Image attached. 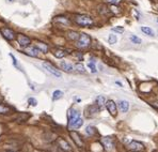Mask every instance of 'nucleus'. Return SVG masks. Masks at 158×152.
Masks as SVG:
<instances>
[{
  "instance_id": "a878e982",
  "label": "nucleus",
  "mask_w": 158,
  "mask_h": 152,
  "mask_svg": "<svg viewBox=\"0 0 158 152\" xmlns=\"http://www.w3.org/2000/svg\"><path fill=\"white\" fill-rule=\"evenodd\" d=\"M121 1H122V0H106L107 3H110V4H112V6H118L119 3H121Z\"/></svg>"
},
{
  "instance_id": "6ab92c4d",
  "label": "nucleus",
  "mask_w": 158,
  "mask_h": 152,
  "mask_svg": "<svg viewBox=\"0 0 158 152\" xmlns=\"http://www.w3.org/2000/svg\"><path fill=\"white\" fill-rule=\"evenodd\" d=\"M66 52L63 50H56L55 52H53V55H55V57H57V58H63L64 56H66Z\"/></svg>"
},
{
  "instance_id": "ddd939ff",
  "label": "nucleus",
  "mask_w": 158,
  "mask_h": 152,
  "mask_svg": "<svg viewBox=\"0 0 158 152\" xmlns=\"http://www.w3.org/2000/svg\"><path fill=\"white\" fill-rule=\"evenodd\" d=\"M60 67H61V69L62 70H64L65 72H73L74 71V67L70 63H68V62H65V61H62L61 63H60Z\"/></svg>"
},
{
  "instance_id": "f257e3e1",
  "label": "nucleus",
  "mask_w": 158,
  "mask_h": 152,
  "mask_svg": "<svg viewBox=\"0 0 158 152\" xmlns=\"http://www.w3.org/2000/svg\"><path fill=\"white\" fill-rule=\"evenodd\" d=\"M83 124V120L77 110L70 109L68 113V127L70 129H79Z\"/></svg>"
},
{
  "instance_id": "9b49d317",
  "label": "nucleus",
  "mask_w": 158,
  "mask_h": 152,
  "mask_svg": "<svg viewBox=\"0 0 158 152\" xmlns=\"http://www.w3.org/2000/svg\"><path fill=\"white\" fill-rule=\"evenodd\" d=\"M118 106H119V109L121 113H127L128 109H129V103L127 102V101H120L118 103Z\"/></svg>"
},
{
  "instance_id": "a211bd4d",
  "label": "nucleus",
  "mask_w": 158,
  "mask_h": 152,
  "mask_svg": "<svg viewBox=\"0 0 158 152\" xmlns=\"http://www.w3.org/2000/svg\"><path fill=\"white\" fill-rule=\"evenodd\" d=\"M104 104H106V100H105V98L104 96H97L96 98V105L102 109L103 108V105Z\"/></svg>"
},
{
  "instance_id": "f8f14e48",
  "label": "nucleus",
  "mask_w": 158,
  "mask_h": 152,
  "mask_svg": "<svg viewBox=\"0 0 158 152\" xmlns=\"http://www.w3.org/2000/svg\"><path fill=\"white\" fill-rule=\"evenodd\" d=\"M70 136H72V138L74 139V142H76V145H77L78 147H82V146H83V142L81 140L80 136H79L76 132H70Z\"/></svg>"
},
{
  "instance_id": "39448f33",
  "label": "nucleus",
  "mask_w": 158,
  "mask_h": 152,
  "mask_svg": "<svg viewBox=\"0 0 158 152\" xmlns=\"http://www.w3.org/2000/svg\"><path fill=\"white\" fill-rule=\"evenodd\" d=\"M128 149L129 150H131V151H133V152H142L143 151V149H144V147H143V145L141 144V142H135V140H133V142H130L129 144H128Z\"/></svg>"
},
{
  "instance_id": "f3484780",
  "label": "nucleus",
  "mask_w": 158,
  "mask_h": 152,
  "mask_svg": "<svg viewBox=\"0 0 158 152\" xmlns=\"http://www.w3.org/2000/svg\"><path fill=\"white\" fill-rule=\"evenodd\" d=\"M79 36L80 34H78L76 31H68L67 32V38L70 40H72V41H77L78 39H79Z\"/></svg>"
},
{
  "instance_id": "f03ea898",
  "label": "nucleus",
  "mask_w": 158,
  "mask_h": 152,
  "mask_svg": "<svg viewBox=\"0 0 158 152\" xmlns=\"http://www.w3.org/2000/svg\"><path fill=\"white\" fill-rule=\"evenodd\" d=\"M75 21L76 24H78L79 26H91L93 24V19L88 15H77L75 17Z\"/></svg>"
},
{
  "instance_id": "dca6fc26",
  "label": "nucleus",
  "mask_w": 158,
  "mask_h": 152,
  "mask_svg": "<svg viewBox=\"0 0 158 152\" xmlns=\"http://www.w3.org/2000/svg\"><path fill=\"white\" fill-rule=\"evenodd\" d=\"M35 46H36V48H38L40 52H42V53H47V52H48V46H47V44H45V43L38 42Z\"/></svg>"
},
{
  "instance_id": "cd10ccee",
  "label": "nucleus",
  "mask_w": 158,
  "mask_h": 152,
  "mask_svg": "<svg viewBox=\"0 0 158 152\" xmlns=\"http://www.w3.org/2000/svg\"><path fill=\"white\" fill-rule=\"evenodd\" d=\"M85 132H87V134L89 135H93L94 134V127H87V130H85Z\"/></svg>"
},
{
  "instance_id": "aec40b11",
  "label": "nucleus",
  "mask_w": 158,
  "mask_h": 152,
  "mask_svg": "<svg viewBox=\"0 0 158 152\" xmlns=\"http://www.w3.org/2000/svg\"><path fill=\"white\" fill-rule=\"evenodd\" d=\"M116 41H118V38H116V34H113V33H110L108 36V43L109 44H116Z\"/></svg>"
},
{
  "instance_id": "393cba45",
  "label": "nucleus",
  "mask_w": 158,
  "mask_h": 152,
  "mask_svg": "<svg viewBox=\"0 0 158 152\" xmlns=\"http://www.w3.org/2000/svg\"><path fill=\"white\" fill-rule=\"evenodd\" d=\"M113 32H116V33H123L124 32V27H121V26H118V27H114L112 28Z\"/></svg>"
},
{
  "instance_id": "423d86ee",
  "label": "nucleus",
  "mask_w": 158,
  "mask_h": 152,
  "mask_svg": "<svg viewBox=\"0 0 158 152\" xmlns=\"http://www.w3.org/2000/svg\"><path fill=\"white\" fill-rule=\"evenodd\" d=\"M1 33H2V36L7 40H9V41H13V40L16 38V34H15V32L13 31L12 29L1 28Z\"/></svg>"
},
{
  "instance_id": "2eb2a0df",
  "label": "nucleus",
  "mask_w": 158,
  "mask_h": 152,
  "mask_svg": "<svg viewBox=\"0 0 158 152\" xmlns=\"http://www.w3.org/2000/svg\"><path fill=\"white\" fill-rule=\"evenodd\" d=\"M141 31L143 32V33H145V34L150 36H155L154 30H153L152 28H150V27H146V26H142V27H141Z\"/></svg>"
},
{
  "instance_id": "c85d7f7f",
  "label": "nucleus",
  "mask_w": 158,
  "mask_h": 152,
  "mask_svg": "<svg viewBox=\"0 0 158 152\" xmlns=\"http://www.w3.org/2000/svg\"><path fill=\"white\" fill-rule=\"evenodd\" d=\"M28 103L31 105V106H36V104H38V102H36V100L33 99V98H30V99L28 100Z\"/></svg>"
},
{
  "instance_id": "20e7f679",
  "label": "nucleus",
  "mask_w": 158,
  "mask_h": 152,
  "mask_svg": "<svg viewBox=\"0 0 158 152\" xmlns=\"http://www.w3.org/2000/svg\"><path fill=\"white\" fill-rule=\"evenodd\" d=\"M43 67H44V69H45L46 71L49 72L51 75L56 76V77H61V73L50 63H48V62H44V63H43Z\"/></svg>"
},
{
  "instance_id": "412c9836",
  "label": "nucleus",
  "mask_w": 158,
  "mask_h": 152,
  "mask_svg": "<svg viewBox=\"0 0 158 152\" xmlns=\"http://www.w3.org/2000/svg\"><path fill=\"white\" fill-rule=\"evenodd\" d=\"M62 96H63V92L60 91V90H56L53 94V100H55V101H56V100H59L62 98Z\"/></svg>"
},
{
  "instance_id": "7c9ffc66",
  "label": "nucleus",
  "mask_w": 158,
  "mask_h": 152,
  "mask_svg": "<svg viewBox=\"0 0 158 152\" xmlns=\"http://www.w3.org/2000/svg\"><path fill=\"white\" fill-rule=\"evenodd\" d=\"M155 21H156V23H158V18H156V19H155Z\"/></svg>"
},
{
  "instance_id": "b1692460",
  "label": "nucleus",
  "mask_w": 158,
  "mask_h": 152,
  "mask_svg": "<svg viewBox=\"0 0 158 152\" xmlns=\"http://www.w3.org/2000/svg\"><path fill=\"white\" fill-rule=\"evenodd\" d=\"M88 67H89V69L91 70V72L92 73H96V67H95V63L92 61V62H89V64H88Z\"/></svg>"
},
{
  "instance_id": "6e6552de",
  "label": "nucleus",
  "mask_w": 158,
  "mask_h": 152,
  "mask_svg": "<svg viewBox=\"0 0 158 152\" xmlns=\"http://www.w3.org/2000/svg\"><path fill=\"white\" fill-rule=\"evenodd\" d=\"M17 41H18V44L21 46V47H28L30 45V39L28 36H25V34H17Z\"/></svg>"
},
{
  "instance_id": "1a4fd4ad",
  "label": "nucleus",
  "mask_w": 158,
  "mask_h": 152,
  "mask_svg": "<svg viewBox=\"0 0 158 152\" xmlns=\"http://www.w3.org/2000/svg\"><path fill=\"white\" fill-rule=\"evenodd\" d=\"M102 144H103V146H104V148H105L106 150H108V151L112 150L113 147H114L112 138H110V137H103L102 138Z\"/></svg>"
},
{
  "instance_id": "0eeeda50",
  "label": "nucleus",
  "mask_w": 158,
  "mask_h": 152,
  "mask_svg": "<svg viewBox=\"0 0 158 152\" xmlns=\"http://www.w3.org/2000/svg\"><path fill=\"white\" fill-rule=\"evenodd\" d=\"M106 107H107V109L108 111L110 113V115L113 117L116 116V102L112 101V100H108V101H106Z\"/></svg>"
},
{
  "instance_id": "7ed1b4c3",
  "label": "nucleus",
  "mask_w": 158,
  "mask_h": 152,
  "mask_svg": "<svg viewBox=\"0 0 158 152\" xmlns=\"http://www.w3.org/2000/svg\"><path fill=\"white\" fill-rule=\"evenodd\" d=\"M90 43H91V38L85 33H81L79 36V39L77 40L76 45L79 48H85V47H88L90 45Z\"/></svg>"
},
{
  "instance_id": "bb28decb",
  "label": "nucleus",
  "mask_w": 158,
  "mask_h": 152,
  "mask_svg": "<svg viewBox=\"0 0 158 152\" xmlns=\"http://www.w3.org/2000/svg\"><path fill=\"white\" fill-rule=\"evenodd\" d=\"M11 56V58H12V60H13V64H14V67H18L19 70H21V67H19V64H18V62H17V60H16V58H15L13 55H10Z\"/></svg>"
},
{
  "instance_id": "4be33fe9",
  "label": "nucleus",
  "mask_w": 158,
  "mask_h": 152,
  "mask_svg": "<svg viewBox=\"0 0 158 152\" xmlns=\"http://www.w3.org/2000/svg\"><path fill=\"white\" fill-rule=\"evenodd\" d=\"M129 40L133 44H140L141 43V39L140 38H138L137 36H135V34H130L129 36Z\"/></svg>"
},
{
  "instance_id": "9d476101",
  "label": "nucleus",
  "mask_w": 158,
  "mask_h": 152,
  "mask_svg": "<svg viewBox=\"0 0 158 152\" xmlns=\"http://www.w3.org/2000/svg\"><path fill=\"white\" fill-rule=\"evenodd\" d=\"M39 53L40 50L36 48V46L33 47V46H30V47H26L25 50V54H27L28 56H31V57H38L39 56Z\"/></svg>"
},
{
  "instance_id": "4468645a",
  "label": "nucleus",
  "mask_w": 158,
  "mask_h": 152,
  "mask_svg": "<svg viewBox=\"0 0 158 152\" xmlns=\"http://www.w3.org/2000/svg\"><path fill=\"white\" fill-rule=\"evenodd\" d=\"M59 145L60 147L63 149L64 151H67V152H70L72 151V149H70V146L68 145V142L63 140V139H59Z\"/></svg>"
},
{
  "instance_id": "c756f323",
  "label": "nucleus",
  "mask_w": 158,
  "mask_h": 152,
  "mask_svg": "<svg viewBox=\"0 0 158 152\" xmlns=\"http://www.w3.org/2000/svg\"><path fill=\"white\" fill-rule=\"evenodd\" d=\"M8 111H9V108L5 107V106H3L2 104H0V113H8Z\"/></svg>"
},
{
  "instance_id": "5701e85b",
  "label": "nucleus",
  "mask_w": 158,
  "mask_h": 152,
  "mask_svg": "<svg viewBox=\"0 0 158 152\" xmlns=\"http://www.w3.org/2000/svg\"><path fill=\"white\" fill-rule=\"evenodd\" d=\"M75 69H76L79 73H84V72H85V69H84L83 64H81V63L76 64V65H75Z\"/></svg>"
}]
</instances>
